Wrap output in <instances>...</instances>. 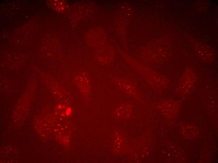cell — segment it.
I'll use <instances>...</instances> for the list:
<instances>
[{
    "label": "cell",
    "mask_w": 218,
    "mask_h": 163,
    "mask_svg": "<svg viewBox=\"0 0 218 163\" xmlns=\"http://www.w3.org/2000/svg\"><path fill=\"white\" fill-rule=\"evenodd\" d=\"M115 80L117 84L123 91L131 96L136 97L138 92L135 86L130 80L123 77H117Z\"/></svg>",
    "instance_id": "cell-1"
},
{
    "label": "cell",
    "mask_w": 218,
    "mask_h": 163,
    "mask_svg": "<svg viewBox=\"0 0 218 163\" xmlns=\"http://www.w3.org/2000/svg\"><path fill=\"white\" fill-rule=\"evenodd\" d=\"M48 4L51 8L60 13L65 12L68 8V3L63 0H49Z\"/></svg>",
    "instance_id": "cell-2"
},
{
    "label": "cell",
    "mask_w": 218,
    "mask_h": 163,
    "mask_svg": "<svg viewBox=\"0 0 218 163\" xmlns=\"http://www.w3.org/2000/svg\"><path fill=\"white\" fill-rule=\"evenodd\" d=\"M76 84L82 91L86 92L89 90L90 84L89 78L84 74H81L76 77Z\"/></svg>",
    "instance_id": "cell-3"
},
{
    "label": "cell",
    "mask_w": 218,
    "mask_h": 163,
    "mask_svg": "<svg viewBox=\"0 0 218 163\" xmlns=\"http://www.w3.org/2000/svg\"><path fill=\"white\" fill-rule=\"evenodd\" d=\"M116 112L118 116L126 118L128 117L131 113V106L128 103H123L119 106Z\"/></svg>",
    "instance_id": "cell-4"
}]
</instances>
